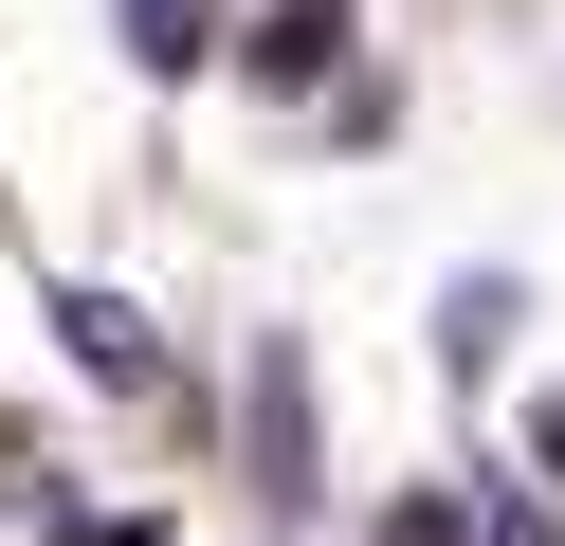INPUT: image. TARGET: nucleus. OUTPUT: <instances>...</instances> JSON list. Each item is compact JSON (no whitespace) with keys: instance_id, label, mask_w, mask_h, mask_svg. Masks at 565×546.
<instances>
[{"instance_id":"1","label":"nucleus","mask_w":565,"mask_h":546,"mask_svg":"<svg viewBox=\"0 0 565 546\" xmlns=\"http://www.w3.org/2000/svg\"><path fill=\"white\" fill-rule=\"evenodd\" d=\"M55 346H74L92 383H164V346H147V310H128V291H55Z\"/></svg>"},{"instance_id":"2","label":"nucleus","mask_w":565,"mask_h":546,"mask_svg":"<svg viewBox=\"0 0 565 546\" xmlns=\"http://www.w3.org/2000/svg\"><path fill=\"white\" fill-rule=\"evenodd\" d=\"M329 55H347V0H274V19H256V73H274V92H310Z\"/></svg>"}]
</instances>
